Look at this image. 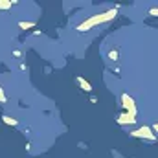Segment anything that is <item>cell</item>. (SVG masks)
<instances>
[{
    "mask_svg": "<svg viewBox=\"0 0 158 158\" xmlns=\"http://www.w3.org/2000/svg\"><path fill=\"white\" fill-rule=\"evenodd\" d=\"M2 121L9 123L11 127H15V125H17V120H13V118H9V116H2Z\"/></svg>",
    "mask_w": 158,
    "mask_h": 158,
    "instance_id": "7a4b0ae2",
    "label": "cell"
},
{
    "mask_svg": "<svg viewBox=\"0 0 158 158\" xmlns=\"http://www.w3.org/2000/svg\"><path fill=\"white\" fill-rule=\"evenodd\" d=\"M75 81H77V83L81 85V88H85V90H90V88H92V87L87 83V79H85V77H75Z\"/></svg>",
    "mask_w": 158,
    "mask_h": 158,
    "instance_id": "6da1fadb",
    "label": "cell"
}]
</instances>
